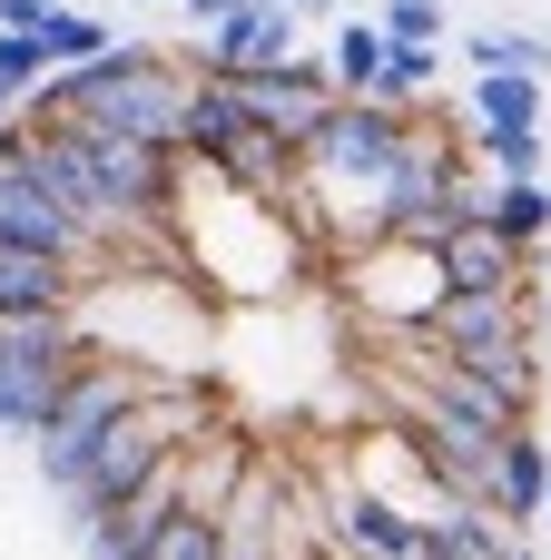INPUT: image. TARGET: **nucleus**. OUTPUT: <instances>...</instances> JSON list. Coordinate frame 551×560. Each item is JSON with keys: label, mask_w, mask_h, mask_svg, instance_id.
Returning a JSON list of instances; mask_svg holds the SVG:
<instances>
[{"label": "nucleus", "mask_w": 551, "mask_h": 560, "mask_svg": "<svg viewBox=\"0 0 551 560\" xmlns=\"http://www.w3.org/2000/svg\"><path fill=\"white\" fill-rule=\"evenodd\" d=\"M197 79H207L197 59H177L158 39H118L108 59L59 69L39 98H20V118H59V128H89V138H158V148H177Z\"/></svg>", "instance_id": "f257e3e1"}, {"label": "nucleus", "mask_w": 551, "mask_h": 560, "mask_svg": "<svg viewBox=\"0 0 551 560\" xmlns=\"http://www.w3.org/2000/svg\"><path fill=\"white\" fill-rule=\"evenodd\" d=\"M158 384H168V364H148V354H108V345H99V354L69 374L59 413L39 423V443H30V472H39V482L69 502V492H79V472H89V453L108 443V423H118L128 404H148Z\"/></svg>", "instance_id": "f03ea898"}, {"label": "nucleus", "mask_w": 551, "mask_h": 560, "mask_svg": "<svg viewBox=\"0 0 551 560\" xmlns=\"http://www.w3.org/2000/svg\"><path fill=\"white\" fill-rule=\"evenodd\" d=\"M0 246H30V256H69V266H89L99 285H108V246L69 217V197L39 177V158H30V138L10 128L0 138Z\"/></svg>", "instance_id": "7ed1b4c3"}, {"label": "nucleus", "mask_w": 551, "mask_h": 560, "mask_svg": "<svg viewBox=\"0 0 551 560\" xmlns=\"http://www.w3.org/2000/svg\"><path fill=\"white\" fill-rule=\"evenodd\" d=\"M207 79H266V69H296L306 59V20H296V0H246V10H227L217 30H197V49H187Z\"/></svg>", "instance_id": "20e7f679"}, {"label": "nucleus", "mask_w": 551, "mask_h": 560, "mask_svg": "<svg viewBox=\"0 0 551 560\" xmlns=\"http://www.w3.org/2000/svg\"><path fill=\"white\" fill-rule=\"evenodd\" d=\"M424 502H384L375 482H355V492H335L325 502V522H315V541L345 560H424Z\"/></svg>", "instance_id": "39448f33"}, {"label": "nucleus", "mask_w": 551, "mask_h": 560, "mask_svg": "<svg viewBox=\"0 0 551 560\" xmlns=\"http://www.w3.org/2000/svg\"><path fill=\"white\" fill-rule=\"evenodd\" d=\"M542 295V285H532ZM532 295H444L414 335H434L444 354H463V364H493V354H523V345H542V315H532Z\"/></svg>", "instance_id": "423d86ee"}, {"label": "nucleus", "mask_w": 551, "mask_h": 560, "mask_svg": "<svg viewBox=\"0 0 551 560\" xmlns=\"http://www.w3.org/2000/svg\"><path fill=\"white\" fill-rule=\"evenodd\" d=\"M237 98H246V118L256 128H276L286 148H315L325 138V118L345 108V89H335V69L325 59H296V69H266V79H227Z\"/></svg>", "instance_id": "0eeeda50"}, {"label": "nucleus", "mask_w": 551, "mask_h": 560, "mask_svg": "<svg viewBox=\"0 0 551 560\" xmlns=\"http://www.w3.org/2000/svg\"><path fill=\"white\" fill-rule=\"evenodd\" d=\"M434 266H444V295H532L542 276H532V246H513L493 217H463L444 246H434Z\"/></svg>", "instance_id": "6e6552de"}, {"label": "nucleus", "mask_w": 551, "mask_h": 560, "mask_svg": "<svg viewBox=\"0 0 551 560\" xmlns=\"http://www.w3.org/2000/svg\"><path fill=\"white\" fill-rule=\"evenodd\" d=\"M424 560H542L493 502H444L434 522H424Z\"/></svg>", "instance_id": "1a4fd4ad"}, {"label": "nucleus", "mask_w": 551, "mask_h": 560, "mask_svg": "<svg viewBox=\"0 0 551 560\" xmlns=\"http://www.w3.org/2000/svg\"><path fill=\"white\" fill-rule=\"evenodd\" d=\"M89 266L69 256H30V246H0V315H39V305H89Z\"/></svg>", "instance_id": "9d476101"}, {"label": "nucleus", "mask_w": 551, "mask_h": 560, "mask_svg": "<svg viewBox=\"0 0 551 560\" xmlns=\"http://www.w3.org/2000/svg\"><path fill=\"white\" fill-rule=\"evenodd\" d=\"M325 69H335V89H345V98H384L394 30H384L375 10H345V20H335V39H325Z\"/></svg>", "instance_id": "9b49d317"}, {"label": "nucleus", "mask_w": 551, "mask_h": 560, "mask_svg": "<svg viewBox=\"0 0 551 560\" xmlns=\"http://www.w3.org/2000/svg\"><path fill=\"white\" fill-rule=\"evenodd\" d=\"M483 502H493V512H503L513 532L551 512V443H532V423H523V433L503 443V463H493V492H483Z\"/></svg>", "instance_id": "f8f14e48"}, {"label": "nucleus", "mask_w": 551, "mask_h": 560, "mask_svg": "<svg viewBox=\"0 0 551 560\" xmlns=\"http://www.w3.org/2000/svg\"><path fill=\"white\" fill-rule=\"evenodd\" d=\"M69 374H79V364H0V433H20V443H39V423L59 413V394H69Z\"/></svg>", "instance_id": "ddd939ff"}, {"label": "nucleus", "mask_w": 551, "mask_h": 560, "mask_svg": "<svg viewBox=\"0 0 551 560\" xmlns=\"http://www.w3.org/2000/svg\"><path fill=\"white\" fill-rule=\"evenodd\" d=\"M542 89L532 69H503V79H473L463 89V108H473V128H542Z\"/></svg>", "instance_id": "4468645a"}, {"label": "nucleus", "mask_w": 551, "mask_h": 560, "mask_svg": "<svg viewBox=\"0 0 551 560\" xmlns=\"http://www.w3.org/2000/svg\"><path fill=\"white\" fill-rule=\"evenodd\" d=\"M138 560H227V512H197V502H177L158 532H148V551Z\"/></svg>", "instance_id": "2eb2a0df"}, {"label": "nucleus", "mask_w": 551, "mask_h": 560, "mask_svg": "<svg viewBox=\"0 0 551 560\" xmlns=\"http://www.w3.org/2000/svg\"><path fill=\"white\" fill-rule=\"evenodd\" d=\"M483 217H493L513 246H532V256H542V236H551V187H542V177H503Z\"/></svg>", "instance_id": "dca6fc26"}, {"label": "nucleus", "mask_w": 551, "mask_h": 560, "mask_svg": "<svg viewBox=\"0 0 551 560\" xmlns=\"http://www.w3.org/2000/svg\"><path fill=\"white\" fill-rule=\"evenodd\" d=\"M384 98H394V108H434V98H444V39H394Z\"/></svg>", "instance_id": "f3484780"}, {"label": "nucleus", "mask_w": 551, "mask_h": 560, "mask_svg": "<svg viewBox=\"0 0 551 560\" xmlns=\"http://www.w3.org/2000/svg\"><path fill=\"white\" fill-rule=\"evenodd\" d=\"M39 39H49V59H59V69H89V59H108V49H118V30H108L99 10H79V0H59V20H49Z\"/></svg>", "instance_id": "a211bd4d"}, {"label": "nucleus", "mask_w": 551, "mask_h": 560, "mask_svg": "<svg viewBox=\"0 0 551 560\" xmlns=\"http://www.w3.org/2000/svg\"><path fill=\"white\" fill-rule=\"evenodd\" d=\"M49 79H59L49 39H39V30H0V89H10V98H39Z\"/></svg>", "instance_id": "6ab92c4d"}, {"label": "nucleus", "mask_w": 551, "mask_h": 560, "mask_svg": "<svg viewBox=\"0 0 551 560\" xmlns=\"http://www.w3.org/2000/svg\"><path fill=\"white\" fill-rule=\"evenodd\" d=\"M463 69L473 79H503V69H532V30H463Z\"/></svg>", "instance_id": "aec40b11"}, {"label": "nucleus", "mask_w": 551, "mask_h": 560, "mask_svg": "<svg viewBox=\"0 0 551 560\" xmlns=\"http://www.w3.org/2000/svg\"><path fill=\"white\" fill-rule=\"evenodd\" d=\"M473 158L493 177H542V128H473Z\"/></svg>", "instance_id": "412c9836"}, {"label": "nucleus", "mask_w": 551, "mask_h": 560, "mask_svg": "<svg viewBox=\"0 0 551 560\" xmlns=\"http://www.w3.org/2000/svg\"><path fill=\"white\" fill-rule=\"evenodd\" d=\"M375 20L394 39H444V0H375Z\"/></svg>", "instance_id": "4be33fe9"}, {"label": "nucleus", "mask_w": 551, "mask_h": 560, "mask_svg": "<svg viewBox=\"0 0 551 560\" xmlns=\"http://www.w3.org/2000/svg\"><path fill=\"white\" fill-rule=\"evenodd\" d=\"M59 0H0V30H49Z\"/></svg>", "instance_id": "5701e85b"}, {"label": "nucleus", "mask_w": 551, "mask_h": 560, "mask_svg": "<svg viewBox=\"0 0 551 560\" xmlns=\"http://www.w3.org/2000/svg\"><path fill=\"white\" fill-rule=\"evenodd\" d=\"M345 10H355V0H296V20H325V30H335Z\"/></svg>", "instance_id": "b1692460"}, {"label": "nucleus", "mask_w": 551, "mask_h": 560, "mask_svg": "<svg viewBox=\"0 0 551 560\" xmlns=\"http://www.w3.org/2000/svg\"><path fill=\"white\" fill-rule=\"evenodd\" d=\"M296 560H345V551H325V541H296Z\"/></svg>", "instance_id": "393cba45"}, {"label": "nucleus", "mask_w": 551, "mask_h": 560, "mask_svg": "<svg viewBox=\"0 0 551 560\" xmlns=\"http://www.w3.org/2000/svg\"><path fill=\"white\" fill-rule=\"evenodd\" d=\"M542 522H551V512H542Z\"/></svg>", "instance_id": "a878e982"}, {"label": "nucleus", "mask_w": 551, "mask_h": 560, "mask_svg": "<svg viewBox=\"0 0 551 560\" xmlns=\"http://www.w3.org/2000/svg\"><path fill=\"white\" fill-rule=\"evenodd\" d=\"M542 560H551V551H542Z\"/></svg>", "instance_id": "bb28decb"}]
</instances>
